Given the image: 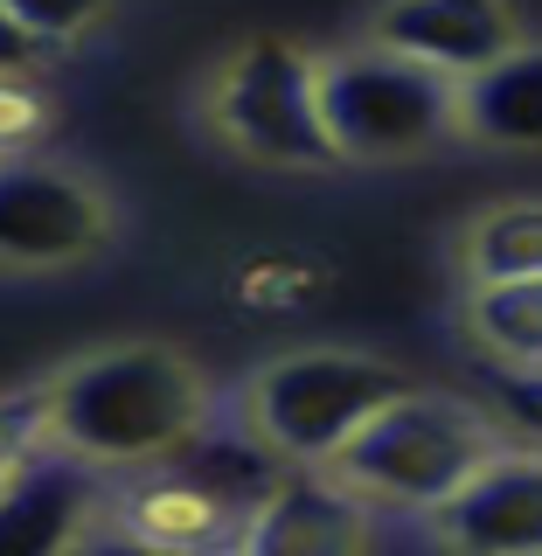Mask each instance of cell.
<instances>
[{"mask_svg":"<svg viewBox=\"0 0 542 556\" xmlns=\"http://www.w3.org/2000/svg\"><path fill=\"white\" fill-rule=\"evenodd\" d=\"M35 63H42V49H35L28 35L8 22V14H0V77H28Z\"/></svg>","mask_w":542,"mask_h":556,"instance_id":"ac0fdd59","label":"cell"},{"mask_svg":"<svg viewBox=\"0 0 542 556\" xmlns=\"http://www.w3.org/2000/svg\"><path fill=\"white\" fill-rule=\"evenodd\" d=\"M0 14H8L35 49H56V42H77L84 28L104 22V0H0Z\"/></svg>","mask_w":542,"mask_h":556,"instance_id":"9a60e30c","label":"cell"},{"mask_svg":"<svg viewBox=\"0 0 542 556\" xmlns=\"http://www.w3.org/2000/svg\"><path fill=\"white\" fill-rule=\"evenodd\" d=\"M494 425L459 404V396H425L404 390L390 396L369 425L348 431V445L327 459L355 501H390V508H439L445 494H459L474 480V466L494 459Z\"/></svg>","mask_w":542,"mask_h":556,"instance_id":"7a4b0ae2","label":"cell"},{"mask_svg":"<svg viewBox=\"0 0 542 556\" xmlns=\"http://www.w3.org/2000/svg\"><path fill=\"white\" fill-rule=\"evenodd\" d=\"M70 556H181V549L139 543V535H126V529H104V535H91V529H84V543L70 549Z\"/></svg>","mask_w":542,"mask_h":556,"instance_id":"e0dca14e","label":"cell"},{"mask_svg":"<svg viewBox=\"0 0 542 556\" xmlns=\"http://www.w3.org/2000/svg\"><path fill=\"white\" fill-rule=\"evenodd\" d=\"M376 49L459 84L515 49V14L508 0H390L376 14Z\"/></svg>","mask_w":542,"mask_h":556,"instance_id":"9c48e42d","label":"cell"},{"mask_svg":"<svg viewBox=\"0 0 542 556\" xmlns=\"http://www.w3.org/2000/svg\"><path fill=\"white\" fill-rule=\"evenodd\" d=\"M431 521L466 556H542V452H494Z\"/></svg>","mask_w":542,"mask_h":556,"instance_id":"ba28073f","label":"cell"},{"mask_svg":"<svg viewBox=\"0 0 542 556\" xmlns=\"http://www.w3.org/2000/svg\"><path fill=\"white\" fill-rule=\"evenodd\" d=\"M216 126L265 167H335L320 126V84L292 42H251L216 84Z\"/></svg>","mask_w":542,"mask_h":556,"instance_id":"5b68a950","label":"cell"},{"mask_svg":"<svg viewBox=\"0 0 542 556\" xmlns=\"http://www.w3.org/2000/svg\"><path fill=\"white\" fill-rule=\"evenodd\" d=\"M404 390L411 382L369 355H286L243 390V417L278 466H327L348 431L369 425Z\"/></svg>","mask_w":542,"mask_h":556,"instance_id":"277c9868","label":"cell"},{"mask_svg":"<svg viewBox=\"0 0 542 556\" xmlns=\"http://www.w3.org/2000/svg\"><path fill=\"white\" fill-rule=\"evenodd\" d=\"M466 271L474 286H501V278H542V202H508L487 208L466 237Z\"/></svg>","mask_w":542,"mask_h":556,"instance_id":"4fadbf2b","label":"cell"},{"mask_svg":"<svg viewBox=\"0 0 542 556\" xmlns=\"http://www.w3.org/2000/svg\"><path fill=\"white\" fill-rule=\"evenodd\" d=\"M112 216L77 174L49 161H0V265H77Z\"/></svg>","mask_w":542,"mask_h":556,"instance_id":"8992f818","label":"cell"},{"mask_svg":"<svg viewBox=\"0 0 542 556\" xmlns=\"http://www.w3.org/2000/svg\"><path fill=\"white\" fill-rule=\"evenodd\" d=\"M35 452H49V410H42V390H14L0 396V494L22 480V466Z\"/></svg>","mask_w":542,"mask_h":556,"instance_id":"5bb4252c","label":"cell"},{"mask_svg":"<svg viewBox=\"0 0 542 556\" xmlns=\"http://www.w3.org/2000/svg\"><path fill=\"white\" fill-rule=\"evenodd\" d=\"M313 84H320V126L335 161H404L459 126L452 77L390 49H341L313 63Z\"/></svg>","mask_w":542,"mask_h":556,"instance_id":"3957f363","label":"cell"},{"mask_svg":"<svg viewBox=\"0 0 542 556\" xmlns=\"http://www.w3.org/2000/svg\"><path fill=\"white\" fill-rule=\"evenodd\" d=\"M49 445L84 466H161L209 425V390L167 348H112L42 390Z\"/></svg>","mask_w":542,"mask_h":556,"instance_id":"6da1fadb","label":"cell"},{"mask_svg":"<svg viewBox=\"0 0 542 556\" xmlns=\"http://www.w3.org/2000/svg\"><path fill=\"white\" fill-rule=\"evenodd\" d=\"M42 132H49V98L28 77H0V161H28Z\"/></svg>","mask_w":542,"mask_h":556,"instance_id":"2e32d148","label":"cell"},{"mask_svg":"<svg viewBox=\"0 0 542 556\" xmlns=\"http://www.w3.org/2000/svg\"><path fill=\"white\" fill-rule=\"evenodd\" d=\"M369 515L327 466H286L251 508L230 556H362Z\"/></svg>","mask_w":542,"mask_h":556,"instance_id":"52a82bcc","label":"cell"},{"mask_svg":"<svg viewBox=\"0 0 542 556\" xmlns=\"http://www.w3.org/2000/svg\"><path fill=\"white\" fill-rule=\"evenodd\" d=\"M466 327L487 355L508 369H542V278H501V286H474L466 300Z\"/></svg>","mask_w":542,"mask_h":556,"instance_id":"7c38bea8","label":"cell"},{"mask_svg":"<svg viewBox=\"0 0 542 556\" xmlns=\"http://www.w3.org/2000/svg\"><path fill=\"white\" fill-rule=\"evenodd\" d=\"M459 126L494 147H542V49L515 42L508 56L452 84Z\"/></svg>","mask_w":542,"mask_h":556,"instance_id":"8fae6325","label":"cell"},{"mask_svg":"<svg viewBox=\"0 0 542 556\" xmlns=\"http://www.w3.org/2000/svg\"><path fill=\"white\" fill-rule=\"evenodd\" d=\"M98 508V466L70 459L63 445L35 452L22 480L0 494V556H70Z\"/></svg>","mask_w":542,"mask_h":556,"instance_id":"30bf717a","label":"cell"}]
</instances>
